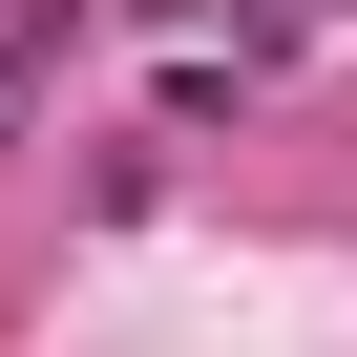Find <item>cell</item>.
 <instances>
[{
  "label": "cell",
  "mask_w": 357,
  "mask_h": 357,
  "mask_svg": "<svg viewBox=\"0 0 357 357\" xmlns=\"http://www.w3.org/2000/svg\"><path fill=\"white\" fill-rule=\"evenodd\" d=\"M63 43H84V0H0V147H22V105H43Z\"/></svg>",
  "instance_id": "obj_1"
}]
</instances>
